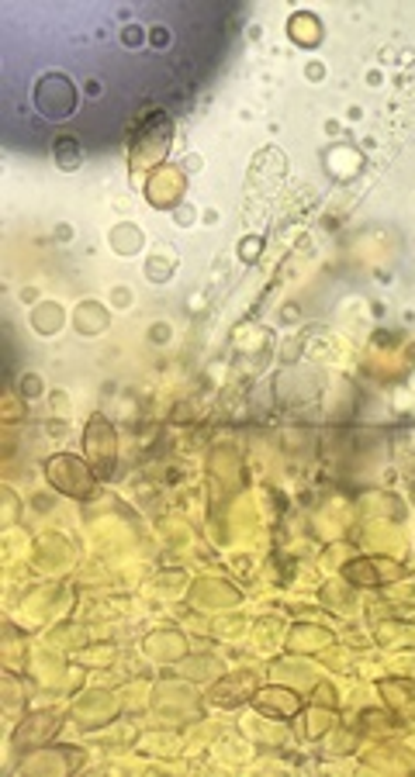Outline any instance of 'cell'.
<instances>
[{
  "instance_id": "2",
  "label": "cell",
  "mask_w": 415,
  "mask_h": 777,
  "mask_svg": "<svg viewBox=\"0 0 415 777\" xmlns=\"http://www.w3.org/2000/svg\"><path fill=\"white\" fill-rule=\"evenodd\" d=\"M80 149H77V139H59L56 142V163L63 166V169H77L80 166Z\"/></svg>"
},
{
  "instance_id": "1",
  "label": "cell",
  "mask_w": 415,
  "mask_h": 777,
  "mask_svg": "<svg viewBox=\"0 0 415 777\" xmlns=\"http://www.w3.org/2000/svg\"><path fill=\"white\" fill-rule=\"evenodd\" d=\"M35 100L39 108L45 111V118H69L73 108H77V90L73 84L63 77V73H48V77L39 80V90H35Z\"/></svg>"
}]
</instances>
